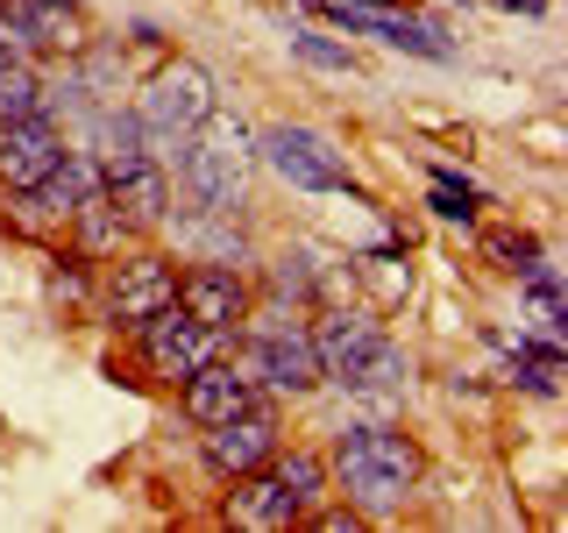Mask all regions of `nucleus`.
Masks as SVG:
<instances>
[{"label":"nucleus","instance_id":"obj_25","mask_svg":"<svg viewBox=\"0 0 568 533\" xmlns=\"http://www.w3.org/2000/svg\"><path fill=\"white\" fill-rule=\"evenodd\" d=\"M271 470H277L298 497H306V505H320V497L334 491V484H327V455H320V449H277Z\"/></svg>","mask_w":568,"mask_h":533},{"label":"nucleus","instance_id":"obj_2","mask_svg":"<svg viewBox=\"0 0 568 533\" xmlns=\"http://www.w3.org/2000/svg\"><path fill=\"white\" fill-rule=\"evenodd\" d=\"M242 342H248V378L256 391H271V399H313L320 391V355H313V334L298 328L292 306H263L242 320Z\"/></svg>","mask_w":568,"mask_h":533},{"label":"nucleus","instance_id":"obj_17","mask_svg":"<svg viewBox=\"0 0 568 533\" xmlns=\"http://www.w3.org/2000/svg\"><path fill=\"white\" fill-rule=\"evenodd\" d=\"M263 391L256 378H248L242 363H227V355H213L206 370H192L185 384H178V413H185L192 426H221V420H235L242 405H256Z\"/></svg>","mask_w":568,"mask_h":533},{"label":"nucleus","instance_id":"obj_12","mask_svg":"<svg viewBox=\"0 0 568 533\" xmlns=\"http://www.w3.org/2000/svg\"><path fill=\"white\" fill-rule=\"evenodd\" d=\"M64 150L71 142H64L58 121H50V107L43 114H0V192H8V200L36 192Z\"/></svg>","mask_w":568,"mask_h":533},{"label":"nucleus","instance_id":"obj_26","mask_svg":"<svg viewBox=\"0 0 568 533\" xmlns=\"http://www.w3.org/2000/svg\"><path fill=\"white\" fill-rule=\"evenodd\" d=\"M476 242H484V263H497V271H511V278H519L526 263H540V257H547L532 228H484Z\"/></svg>","mask_w":568,"mask_h":533},{"label":"nucleus","instance_id":"obj_7","mask_svg":"<svg viewBox=\"0 0 568 533\" xmlns=\"http://www.w3.org/2000/svg\"><path fill=\"white\" fill-rule=\"evenodd\" d=\"M135 355H142V370H150L156 384H185L192 370H206L213 355H227V334H213V328H200V320H192L185 306H171L156 313V320H142L135 328Z\"/></svg>","mask_w":568,"mask_h":533},{"label":"nucleus","instance_id":"obj_5","mask_svg":"<svg viewBox=\"0 0 568 533\" xmlns=\"http://www.w3.org/2000/svg\"><path fill=\"white\" fill-rule=\"evenodd\" d=\"M256 157H263V164H271L292 192H313V200H327V192H355L348 157L334 150V135L306 129V121H271V129L256 135Z\"/></svg>","mask_w":568,"mask_h":533},{"label":"nucleus","instance_id":"obj_15","mask_svg":"<svg viewBox=\"0 0 568 533\" xmlns=\"http://www.w3.org/2000/svg\"><path fill=\"white\" fill-rule=\"evenodd\" d=\"M306 512H313V505H306L292 484H284L271 462L227 484V520L248 526V533H292V526H306Z\"/></svg>","mask_w":568,"mask_h":533},{"label":"nucleus","instance_id":"obj_24","mask_svg":"<svg viewBox=\"0 0 568 533\" xmlns=\"http://www.w3.org/2000/svg\"><path fill=\"white\" fill-rule=\"evenodd\" d=\"M43 107H50V86H43V71H36V58L8 50V58H0V114H43Z\"/></svg>","mask_w":568,"mask_h":533},{"label":"nucleus","instance_id":"obj_18","mask_svg":"<svg viewBox=\"0 0 568 533\" xmlns=\"http://www.w3.org/2000/svg\"><path fill=\"white\" fill-rule=\"evenodd\" d=\"M100 192V164H93V150H64L58 164H50V178L36 192H22V213H36V221H50V228H64L71 213H79L85 200Z\"/></svg>","mask_w":568,"mask_h":533},{"label":"nucleus","instance_id":"obj_20","mask_svg":"<svg viewBox=\"0 0 568 533\" xmlns=\"http://www.w3.org/2000/svg\"><path fill=\"white\" fill-rule=\"evenodd\" d=\"M85 150H93V164H129V157H150V129L135 121V107L106 100V107H85Z\"/></svg>","mask_w":568,"mask_h":533},{"label":"nucleus","instance_id":"obj_10","mask_svg":"<svg viewBox=\"0 0 568 533\" xmlns=\"http://www.w3.org/2000/svg\"><path fill=\"white\" fill-rule=\"evenodd\" d=\"M178 306L200 320V328L235 342L242 320L256 313V278L235 271V263H178Z\"/></svg>","mask_w":568,"mask_h":533},{"label":"nucleus","instance_id":"obj_28","mask_svg":"<svg viewBox=\"0 0 568 533\" xmlns=\"http://www.w3.org/2000/svg\"><path fill=\"white\" fill-rule=\"evenodd\" d=\"M519 292L540 306V320H555V328H561V278H555V263H547V257L519 271Z\"/></svg>","mask_w":568,"mask_h":533},{"label":"nucleus","instance_id":"obj_13","mask_svg":"<svg viewBox=\"0 0 568 533\" xmlns=\"http://www.w3.org/2000/svg\"><path fill=\"white\" fill-rule=\"evenodd\" d=\"M0 36L22 58H71L85 43V8L79 0H0Z\"/></svg>","mask_w":568,"mask_h":533},{"label":"nucleus","instance_id":"obj_6","mask_svg":"<svg viewBox=\"0 0 568 533\" xmlns=\"http://www.w3.org/2000/svg\"><path fill=\"white\" fill-rule=\"evenodd\" d=\"M306 334H313V355H320V384H342V391H363L384 342H390L384 320L369 306H327L320 328H306Z\"/></svg>","mask_w":568,"mask_h":533},{"label":"nucleus","instance_id":"obj_27","mask_svg":"<svg viewBox=\"0 0 568 533\" xmlns=\"http://www.w3.org/2000/svg\"><path fill=\"white\" fill-rule=\"evenodd\" d=\"M292 58H306L313 71H355V58H348V43H334V36H320L313 22H292Z\"/></svg>","mask_w":568,"mask_h":533},{"label":"nucleus","instance_id":"obj_31","mask_svg":"<svg viewBox=\"0 0 568 533\" xmlns=\"http://www.w3.org/2000/svg\"><path fill=\"white\" fill-rule=\"evenodd\" d=\"M298 8H306V14H320V8H327V0H298Z\"/></svg>","mask_w":568,"mask_h":533},{"label":"nucleus","instance_id":"obj_21","mask_svg":"<svg viewBox=\"0 0 568 533\" xmlns=\"http://www.w3.org/2000/svg\"><path fill=\"white\" fill-rule=\"evenodd\" d=\"M256 271H263V292H256V299H271V306H292V313L320 306V263L306 257V249H284V257L256 263Z\"/></svg>","mask_w":568,"mask_h":533},{"label":"nucleus","instance_id":"obj_3","mask_svg":"<svg viewBox=\"0 0 568 533\" xmlns=\"http://www.w3.org/2000/svg\"><path fill=\"white\" fill-rule=\"evenodd\" d=\"M171 299H178V257L171 249H150V242H129L121 257H106V271L93 284V313L114 334H135L142 320H156Z\"/></svg>","mask_w":568,"mask_h":533},{"label":"nucleus","instance_id":"obj_30","mask_svg":"<svg viewBox=\"0 0 568 533\" xmlns=\"http://www.w3.org/2000/svg\"><path fill=\"white\" fill-rule=\"evenodd\" d=\"M355 8H398V0H355Z\"/></svg>","mask_w":568,"mask_h":533},{"label":"nucleus","instance_id":"obj_32","mask_svg":"<svg viewBox=\"0 0 568 533\" xmlns=\"http://www.w3.org/2000/svg\"><path fill=\"white\" fill-rule=\"evenodd\" d=\"M8 50H14V43H8V36H0V58H8Z\"/></svg>","mask_w":568,"mask_h":533},{"label":"nucleus","instance_id":"obj_23","mask_svg":"<svg viewBox=\"0 0 568 533\" xmlns=\"http://www.w3.org/2000/svg\"><path fill=\"white\" fill-rule=\"evenodd\" d=\"M505 384L532 391V399H555V391H561V349L555 342H526V334H519V349L505 355Z\"/></svg>","mask_w":568,"mask_h":533},{"label":"nucleus","instance_id":"obj_16","mask_svg":"<svg viewBox=\"0 0 568 533\" xmlns=\"http://www.w3.org/2000/svg\"><path fill=\"white\" fill-rule=\"evenodd\" d=\"M100 192H106L121 213H129L142 235H156V228H164V213L178 207L164 157H129V164H106V171H100Z\"/></svg>","mask_w":568,"mask_h":533},{"label":"nucleus","instance_id":"obj_4","mask_svg":"<svg viewBox=\"0 0 568 533\" xmlns=\"http://www.w3.org/2000/svg\"><path fill=\"white\" fill-rule=\"evenodd\" d=\"M213 107H221V79H213L200 58H164L150 71V86L135 93V121L156 142H178V135L200 129Z\"/></svg>","mask_w":568,"mask_h":533},{"label":"nucleus","instance_id":"obj_14","mask_svg":"<svg viewBox=\"0 0 568 533\" xmlns=\"http://www.w3.org/2000/svg\"><path fill=\"white\" fill-rule=\"evenodd\" d=\"M164 235L178 249H192L185 263H235V271H256V242L242 235V213H200V207H171Z\"/></svg>","mask_w":568,"mask_h":533},{"label":"nucleus","instance_id":"obj_9","mask_svg":"<svg viewBox=\"0 0 568 533\" xmlns=\"http://www.w3.org/2000/svg\"><path fill=\"white\" fill-rule=\"evenodd\" d=\"M277 449H284V426H277V405L271 399L242 405V413L221 420V426H200V462H206V476H221V484L263 470Z\"/></svg>","mask_w":568,"mask_h":533},{"label":"nucleus","instance_id":"obj_22","mask_svg":"<svg viewBox=\"0 0 568 533\" xmlns=\"http://www.w3.org/2000/svg\"><path fill=\"white\" fill-rule=\"evenodd\" d=\"M426 213L448 221V228H476V213H484V185L462 178L455 164H434V171H426Z\"/></svg>","mask_w":568,"mask_h":533},{"label":"nucleus","instance_id":"obj_8","mask_svg":"<svg viewBox=\"0 0 568 533\" xmlns=\"http://www.w3.org/2000/svg\"><path fill=\"white\" fill-rule=\"evenodd\" d=\"M164 171H178V192H185V207H200V213H242L248 207V185H242L248 164H235L227 150H213L200 129L164 142Z\"/></svg>","mask_w":568,"mask_h":533},{"label":"nucleus","instance_id":"obj_11","mask_svg":"<svg viewBox=\"0 0 568 533\" xmlns=\"http://www.w3.org/2000/svg\"><path fill=\"white\" fill-rule=\"evenodd\" d=\"M320 14H327L334 29H348V36H377L384 50H405V58H426V64H455L448 29H440V22H426V14H398V8H355V0H327Z\"/></svg>","mask_w":568,"mask_h":533},{"label":"nucleus","instance_id":"obj_29","mask_svg":"<svg viewBox=\"0 0 568 533\" xmlns=\"http://www.w3.org/2000/svg\"><path fill=\"white\" fill-rule=\"evenodd\" d=\"M490 8H505V14H547L555 0H490Z\"/></svg>","mask_w":568,"mask_h":533},{"label":"nucleus","instance_id":"obj_19","mask_svg":"<svg viewBox=\"0 0 568 533\" xmlns=\"http://www.w3.org/2000/svg\"><path fill=\"white\" fill-rule=\"evenodd\" d=\"M64 235H71V249H79V257L106 263V257H121L129 242H142V228H135L114 200H106V192H93V200H85V207L64 221Z\"/></svg>","mask_w":568,"mask_h":533},{"label":"nucleus","instance_id":"obj_1","mask_svg":"<svg viewBox=\"0 0 568 533\" xmlns=\"http://www.w3.org/2000/svg\"><path fill=\"white\" fill-rule=\"evenodd\" d=\"M419 476H426L419 441L398 434V426H384V420L348 426V434L334 441V455H327V484L342 491L363 520H390V512H405L413 491H419Z\"/></svg>","mask_w":568,"mask_h":533}]
</instances>
